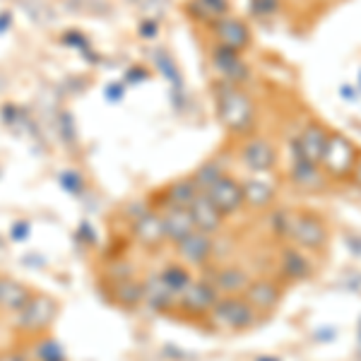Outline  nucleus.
I'll return each instance as SVG.
<instances>
[{"label": "nucleus", "instance_id": "1", "mask_svg": "<svg viewBox=\"0 0 361 361\" xmlns=\"http://www.w3.org/2000/svg\"><path fill=\"white\" fill-rule=\"evenodd\" d=\"M212 97L214 109H217V118L226 130L243 137L253 135L255 121H258L255 118V102L241 85H231L219 80L212 87Z\"/></svg>", "mask_w": 361, "mask_h": 361}, {"label": "nucleus", "instance_id": "2", "mask_svg": "<svg viewBox=\"0 0 361 361\" xmlns=\"http://www.w3.org/2000/svg\"><path fill=\"white\" fill-rule=\"evenodd\" d=\"M359 164V149L347 135L342 133H330L325 152L320 157V166H323L325 176L335 180H347L352 178L354 169Z\"/></svg>", "mask_w": 361, "mask_h": 361}, {"label": "nucleus", "instance_id": "3", "mask_svg": "<svg viewBox=\"0 0 361 361\" xmlns=\"http://www.w3.org/2000/svg\"><path fill=\"white\" fill-rule=\"evenodd\" d=\"M207 318L212 323V328L241 333V330L253 328L255 320H258V311L243 296H219V301L212 306Z\"/></svg>", "mask_w": 361, "mask_h": 361}, {"label": "nucleus", "instance_id": "4", "mask_svg": "<svg viewBox=\"0 0 361 361\" xmlns=\"http://www.w3.org/2000/svg\"><path fill=\"white\" fill-rule=\"evenodd\" d=\"M219 301V292L209 279H190V284L176 296V306L188 316H207Z\"/></svg>", "mask_w": 361, "mask_h": 361}, {"label": "nucleus", "instance_id": "5", "mask_svg": "<svg viewBox=\"0 0 361 361\" xmlns=\"http://www.w3.org/2000/svg\"><path fill=\"white\" fill-rule=\"evenodd\" d=\"M209 29H212L214 42H217L219 46L234 49V51H238V54L248 51L250 42H253V37H250V27L241 20V17H234L229 13L217 17V20H212Z\"/></svg>", "mask_w": 361, "mask_h": 361}, {"label": "nucleus", "instance_id": "6", "mask_svg": "<svg viewBox=\"0 0 361 361\" xmlns=\"http://www.w3.org/2000/svg\"><path fill=\"white\" fill-rule=\"evenodd\" d=\"M209 58H212V68L217 70L224 82L243 87L250 80V68H248V63L243 61V54H238V51L214 44L212 51H209Z\"/></svg>", "mask_w": 361, "mask_h": 361}, {"label": "nucleus", "instance_id": "7", "mask_svg": "<svg viewBox=\"0 0 361 361\" xmlns=\"http://www.w3.org/2000/svg\"><path fill=\"white\" fill-rule=\"evenodd\" d=\"M241 164L253 173H267L277 166V149L267 137L248 135L246 142L241 145Z\"/></svg>", "mask_w": 361, "mask_h": 361}, {"label": "nucleus", "instance_id": "8", "mask_svg": "<svg viewBox=\"0 0 361 361\" xmlns=\"http://www.w3.org/2000/svg\"><path fill=\"white\" fill-rule=\"evenodd\" d=\"M328 137H330L328 128L320 126L318 121H311V123L299 133V137H294L292 142H289V147H292V159L294 157H301V159L320 164V157L325 152Z\"/></svg>", "mask_w": 361, "mask_h": 361}, {"label": "nucleus", "instance_id": "9", "mask_svg": "<svg viewBox=\"0 0 361 361\" xmlns=\"http://www.w3.org/2000/svg\"><path fill=\"white\" fill-rule=\"evenodd\" d=\"M205 195L209 197V202H212V205L224 214V217L236 214L238 209L246 205V202H243L241 180H236L234 176H229V173H224V176L219 178Z\"/></svg>", "mask_w": 361, "mask_h": 361}, {"label": "nucleus", "instance_id": "10", "mask_svg": "<svg viewBox=\"0 0 361 361\" xmlns=\"http://www.w3.org/2000/svg\"><path fill=\"white\" fill-rule=\"evenodd\" d=\"M289 238H294L301 248L320 250L328 243V229L316 214H299V217H292Z\"/></svg>", "mask_w": 361, "mask_h": 361}, {"label": "nucleus", "instance_id": "11", "mask_svg": "<svg viewBox=\"0 0 361 361\" xmlns=\"http://www.w3.org/2000/svg\"><path fill=\"white\" fill-rule=\"evenodd\" d=\"M178 258L183 260L185 265L193 267H205L214 255V238L205 234V231H193L185 238H180L176 243Z\"/></svg>", "mask_w": 361, "mask_h": 361}, {"label": "nucleus", "instance_id": "12", "mask_svg": "<svg viewBox=\"0 0 361 361\" xmlns=\"http://www.w3.org/2000/svg\"><path fill=\"white\" fill-rule=\"evenodd\" d=\"M133 224V238L135 243H140L142 248H159L161 243H166L164 234V224H161V214L159 209H149L142 217H137Z\"/></svg>", "mask_w": 361, "mask_h": 361}, {"label": "nucleus", "instance_id": "13", "mask_svg": "<svg viewBox=\"0 0 361 361\" xmlns=\"http://www.w3.org/2000/svg\"><path fill=\"white\" fill-rule=\"evenodd\" d=\"M20 316V325L25 330H42L49 323H54L56 318V304L49 299V296H34L27 301L25 306L17 311Z\"/></svg>", "mask_w": 361, "mask_h": 361}, {"label": "nucleus", "instance_id": "14", "mask_svg": "<svg viewBox=\"0 0 361 361\" xmlns=\"http://www.w3.org/2000/svg\"><path fill=\"white\" fill-rule=\"evenodd\" d=\"M289 178H292V183L301 190H323L325 185H328V176H325L323 166L316 164V161L301 159V157H294L292 159Z\"/></svg>", "mask_w": 361, "mask_h": 361}, {"label": "nucleus", "instance_id": "15", "mask_svg": "<svg viewBox=\"0 0 361 361\" xmlns=\"http://www.w3.org/2000/svg\"><path fill=\"white\" fill-rule=\"evenodd\" d=\"M243 299L258 313H270L275 311L279 299H282V289L275 282H270V279H255V282L250 279L248 289L243 292Z\"/></svg>", "mask_w": 361, "mask_h": 361}, {"label": "nucleus", "instance_id": "16", "mask_svg": "<svg viewBox=\"0 0 361 361\" xmlns=\"http://www.w3.org/2000/svg\"><path fill=\"white\" fill-rule=\"evenodd\" d=\"M190 217H193V224L197 231H205V234L214 236L224 224V214L219 212L217 207L209 202V197L205 193H200L193 200V205L188 207Z\"/></svg>", "mask_w": 361, "mask_h": 361}, {"label": "nucleus", "instance_id": "17", "mask_svg": "<svg viewBox=\"0 0 361 361\" xmlns=\"http://www.w3.org/2000/svg\"><path fill=\"white\" fill-rule=\"evenodd\" d=\"M209 282L214 284L219 296H241L248 289L250 275L241 267H219V270H212Z\"/></svg>", "mask_w": 361, "mask_h": 361}, {"label": "nucleus", "instance_id": "18", "mask_svg": "<svg viewBox=\"0 0 361 361\" xmlns=\"http://www.w3.org/2000/svg\"><path fill=\"white\" fill-rule=\"evenodd\" d=\"M159 214H161V224H164V234L169 243H178L180 238H185L195 231L193 217H190L188 209L164 207V209H159Z\"/></svg>", "mask_w": 361, "mask_h": 361}, {"label": "nucleus", "instance_id": "19", "mask_svg": "<svg viewBox=\"0 0 361 361\" xmlns=\"http://www.w3.org/2000/svg\"><path fill=\"white\" fill-rule=\"evenodd\" d=\"M241 188H243V202L253 209L270 207L277 197V185L272 183V180H265V178H258V176L243 180Z\"/></svg>", "mask_w": 361, "mask_h": 361}, {"label": "nucleus", "instance_id": "20", "mask_svg": "<svg viewBox=\"0 0 361 361\" xmlns=\"http://www.w3.org/2000/svg\"><path fill=\"white\" fill-rule=\"evenodd\" d=\"M142 301L152 311H169V308L176 304V294L161 282L159 272H157V275H149L142 282Z\"/></svg>", "mask_w": 361, "mask_h": 361}, {"label": "nucleus", "instance_id": "21", "mask_svg": "<svg viewBox=\"0 0 361 361\" xmlns=\"http://www.w3.org/2000/svg\"><path fill=\"white\" fill-rule=\"evenodd\" d=\"M29 299H32V292H29L25 284L10 277H0V311L17 313Z\"/></svg>", "mask_w": 361, "mask_h": 361}, {"label": "nucleus", "instance_id": "22", "mask_svg": "<svg viewBox=\"0 0 361 361\" xmlns=\"http://www.w3.org/2000/svg\"><path fill=\"white\" fill-rule=\"evenodd\" d=\"M282 275L287 279H294V282H301V279L311 277V263L304 253L294 248H287L282 253Z\"/></svg>", "mask_w": 361, "mask_h": 361}, {"label": "nucleus", "instance_id": "23", "mask_svg": "<svg viewBox=\"0 0 361 361\" xmlns=\"http://www.w3.org/2000/svg\"><path fill=\"white\" fill-rule=\"evenodd\" d=\"M188 13L200 22L212 25V20L229 13V0H190Z\"/></svg>", "mask_w": 361, "mask_h": 361}, {"label": "nucleus", "instance_id": "24", "mask_svg": "<svg viewBox=\"0 0 361 361\" xmlns=\"http://www.w3.org/2000/svg\"><path fill=\"white\" fill-rule=\"evenodd\" d=\"M224 164L219 159H209V161H205V164H200L197 166V171L193 173V183L197 185V190L200 193H207L209 188H212L214 183H217L219 178L224 176Z\"/></svg>", "mask_w": 361, "mask_h": 361}, {"label": "nucleus", "instance_id": "25", "mask_svg": "<svg viewBox=\"0 0 361 361\" xmlns=\"http://www.w3.org/2000/svg\"><path fill=\"white\" fill-rule=\"evenodd\" d=\"M114 294H116V301L126 308L142 304V284L135 282V279H128V277L118 279L114 287Z\"/></svg>", "mask_w": 361, "mask_h": 361}, {"label": "nucleus", "instance_id": "26", "mask_svg": "<svg viewBox=\"0 0 361 361\" xmlns=\"http://www.w3.org/2000/svg\"><path fill=\"white\" fill-rule=\"evenodd\" d=\"M159 277H161V282H164L176 296L183 292V289L190 284V279H193V277H190V272L185 270L183 265H169V267H164V270L159 272Z\"/></svg>", "mask_w": 361, "mask_h": 361}, {"label": "nucleus", "instance_id": "27", "mask_svg": "<svg viewBox=\"0 0 361 361\" xmlns=\"http://www.w3.org/2000/svg\"><path fill=\"white\" fill-rule=\"evenodd\" d=\"M270 226L277 236H289V231H292V214L284 212V209H275L270 214Z\"/></svg>", "mask_w": 361, "mask_h": 361}, {"label": "nucleus", "instance_id": "28", "mask_svg": "<svg viewBox=\"0 0 361 361\" xmlns=\"http://www.w3.org/2000/svg\"><path fill=\"white\" fill-rule=\"evenodd\" d=\"M282 3L279 0H250V13L253 17H272L279 13Z\"/></svg>", "mask_w": 361, "mask_h": 361}, {"label": "nucleus", "instance_id": "29", "mask_svg": "<svg viewBox=\"0 0 361 361\" xmlns=\"http://www.w3.org/2000/svg\"><path fill=\"white\" fill-rule=\"evenodd\" d=\"M340 97L345 99V102H357V90H354L352 85H342L340 87Z\"/></svg>", "mask_w": 361, "mask_h": 361}, {"label": "nucleus", "instance_id": "30", "mask_svg": "<svg viewBox=\"0 0 361 361\" xmlns=\"http://www.w3.org/2000/svg\"><path fill=\"white\" fill-rule=\"evenodd\" d=\"M352 178H354V180H357V183H359V188H361V159H359V164H357V169H354Z\"/></svg>", "mask_w": 361, "mask_h": 361}, {"label": "nucleus", "instance_id": "31", "mask_svg": "<svg viewBox=\"0 0 361 361\" xmlns=\"http://www.w3.org/2000/svg\"><path fill=\"white\" fill-rule=\"evenodd\" d=\"M0 361H25L22 357H0Z\"/></svg>", "mask_w": 361, "mask_h": 361}, {"label": "nucleus", "instance_id": "32", "mask_svg": "<svg viewBox=\"0 0 361 361\" xmlns=\"http://www.w3.org/2000/svg\"><path fill=\"white\" fill-rule=\"evenodd\" d=\"M255 361H282V359H277V357H258Z\"/></svg>", "mask_w": 361, "mask_h": 361}, {"label": "nucleus", "instance_id": "33", "mask_svg": "<svg viewBox=\"0 0 361 361\" xmlns=\"http://www.w3.org/2000/svg\"><path fill=\"white\" fill-rule=\"evenodd\" d=\"M359 90H361V70H359Z\"/></svg>", "mask_w": 361, "mask_h": 361}]
</instances>
